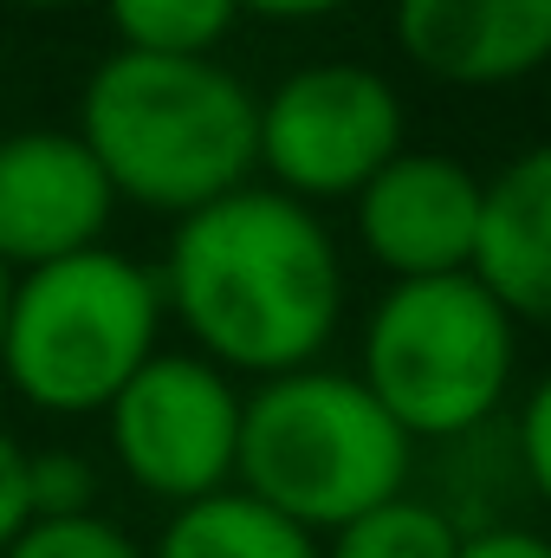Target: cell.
<instances>
[{
    "label": "cell",
    "instance_id": "1",
    "mask_svg": "<svg viewBox=\"0 0 551 558\" xmlns=\"http://www.w3.org/2000/svg\"><path fill=\"white\" fill-rule=\"evenodd\" d=\"M162 305L228 377L311 371L344 325V254L318 208L247 182L175 221Z\"/></svg>",
    "mask_w": 551,
    "mask_h": 558
},
{
    "label": "cell",
    "instance_id": "2",
    "mask_svg": "<svg viewBox=\"0 0 551 558\" xmlns=\"http://www.w3.org/2000/svg\"><path fill=\"white\" fill-rule=\"evenodd\" d=\"M78 143L118 202L182 221L260 175V98L221 59L111 52L85 78Z\"/></svg>",
    "mask_w": 551,
    "mask_h": 558
},
{
    "label": "cell",
    "instance_id": "3",
    "mask_svg": "<svg viewBox=\"0 0 551 558\" xmlns=\"http://www.w3.org/2000/svg\"><path fill=\"white\" fill-rule=\"evenodd\" d=\"M415 441L357 384V371H285L247 390L234 487L267 500L311 539H331L357 513L409 494Z\"/></svg>",
    "mask_w": 551,
    "mask_h": 558
},
{
    "label": "cell",
    "instance_id": "4",
    "mask_svg": "<svg viewBox=\"0 0 551 558\" xmlns=\"http://www.w3.org/2000/svg\"><path fill=\"white\" fill-rule=\"evenodd\" d=\"M162 279L137 254L85 247L13 274L0 377L39 416H105L111 397L162 351Z\"/></svg>",
    "mask_w": 551,
    "mask_h": 558
},
{
    "label": "cell",
    "instance_id": "5",
    "mask_svg": "<svg viewBox=\"0 0 551 558\" xmlns=\"http://www.w3.org/2000/svg\"><path fill=\"white\" fill-rule=\"evenodd\" d=\"M357 384L415 448L500 422L519 384V325L474 274L390 279L364 318Z\"/></svg>",
    "mask_w": 551,
    "mask_h": 558
},
{
    "label": "cell",
    "instance_id": "6",
    "mask_svg": "<svg viewBox=\"0 0 551 558\" xmlns=\"http://www.w3.org/2000/svg\"><path fill=\"white\" fill-rule=\"evenodd\" d=\"M403 156V92L357 59H318L285 72L260 98V169L267 189L318 208L357 202L364 182Z\"/></svg>",
    "mask_w": 551,
    "mask_h": 558
},
{
    "label": "cell",
    "instance_id": "7",
    "mask_svg": "<svg viewBox=\"0 0 551 558\" xmlns=\"http://www.w3.org/2000/svg\"><path fill=\"white\" fill-rule=\"evenodd\" d=\"M241 403L247 390L208 364L201 351H156L137 377L111 397L105 435L118 468L169 513L234 487L241 454Z\"/></svg>",
    "mask_w": 551,
    "mask_h": 558
},
{
    "label": "cell",
    "instance_id": "8",
    "mask_svg": "<svg viewBox=\"0 0 551 558\" xmlns=\"http://www.w3.org/2000/svg\"><path fill=\"white\" fill-rule=\"evenodd\" d=\"M480 175L448 149L390 156L357 195V241L390 279L474 274L480 241Z\"/></svg>",
    "mask_w": 551,
    "mask_h": 558
},
{
    "label": "cell",
    "instance_id": "9",
    "mask_svg": "<svg viewBox=\"0 0 551 558\" xmlns=\"http://www.w3.org/2000/svg\"><path fill=\"white\" fill-rule=\"evenodd\" d=\"M118 195L78 131H7L0 137V267L33 274L105 247Z\"/></svg>",
    "mask_w": 551,
    "mask_h": 558
},
{
    "label": "cell",
    "instance_id": "10",
    "mask_svg": "<svg viewBox=\"0 0 551 558\" xmlns=\"http://www.w3.org/2000/svg\"><path fill=\"white\" fill-rule=\"evenodd\" d=\"M396 46L421 78L506 92L551 65V0H396Z\"/></svg>",
    "mask_w": 551,
    "mask_h": 558
},
{
    "label": "cell",
    "instance_id": "11",
    "mask_svg": "<svg viewBox=\"0 0 551 558\" xmlns=\"http://www.w3.org/2000/svg\"><path fill=\"white\" fill-rule=\"evenodd\" d=\"M474 279L513 312V325H551V137L487 175Z\"/></svg>",
    "mask_w": 551,
    "mask_h": 558
},
{
    "label": "cell",
    "instance_id": "12",
    "mask_svg": "<svg viewBox=\"0 0 551 558\" xmlns=\"http://www.w3.org/2000/svg\"><path fill=\"white\" fill-rule=\"evenodd\" d=\"M434 487L421 494L461 539L467 533H487V526H513L519 520V500H526V474H519V454H513V428L506 422H487V428H467L454 441H434Z\"/></svg>",
    "mask_w": 551,
    "mask_h": 558
},
{
    "label": "cell",
    "instance_id": "13",
    "mask_svg": "<svg viewBox=\"0 0 551 558\" xmlns=\"http://www.w3.org/2000/svg\"><path fill=\"white\" fill-rule=\"evenodd\" d=\"M149 558H325V546L247 487H221L208 500L175 507Z\"/></svg>",
    "mask_w": 551,
    "mask_h": 558
},
{
    "label": "cell",
    "instance_id": "14",
    "mask_svg": "<svg viewBox=\"0 0 551 558\" xmlns=\"http://www.w3.org/2000/svg\"><path fill=\"white\" fill-rule=\"evenodd\" d=\"M118 52L149 59H215V46L241 26L234 0H105Z\"/></svg>",
    "mask_w": 551,
    "mask_h": 558
},
{
    "label": "cell",
    "instance_id": "15",
    "mask_svg": "<svg viewBox=\"0 0 551 558\" xmlns=\"http://www.w3.org/2000/svg\"><path fill=\"white\" fill-rule=\"evenodd\" d=\"M318 546H325V558H454L461 553V533L409 487V494L357 513L351 526H338Z\"/></svg>",
    "mask_w": 551,
    "mask_h": 558
},
{
    "label": "cell",
    "instance_id": "16",
    "mask_svg": "<svg viewBox=\"0 0 551 558\" xmlns=\"http://www.w3.org/2000/svg\"><path fill=\"white\" fill-rule=\"evenodd\" d=\"M26 507H33V520L98 513V468L78 448H33L26 454Z\"/></svg>",
    "mask_w": 551,
    "mask_h": 558
},
{
    "label": "cell",
    "instance_id": "17",
    "mask_svg": "<svg viewBox=\"0 0 551 558\" xmlns=\"http://www.w3.org/2000/svg\"><path fill=\"white\" fill-rule=\"evenodd\" d=\"M0 558H149V553L118 520L78 513V520H33Z\"/></svg>",
    "mask_w": 551,
    "mask_h": 558
},
{
    "label": "cell",
    "instance_id": "18",
    "mask_svg": "<svg viewBox=\"0 0 551 558\" xmlns=\"http://www.w3.org/2000/svg\"><path fill=\"white\" fill-rule=\"evenodd\" d=\"M513 428V454H519V474H526V500L551 507V371L519 397V416Z\"/></svg>",
    "mask_w": 551,
    "mask_h": 558
},
{
    "label": "cell",
    "instance_id": "19",
    "mask_svg": "<svg viewBox=\"0 0 551 558\" xmlns=\"http://www.w3.org/2000/svg\"><path fill=\"white\" fill-rule=\"evenodd\" d=\"M33 526V507H26V448L0 428V553Z\"/></svg>",
    "mask_w": 551,
    "mask_h": 558
},
{
    "label": "cell",
    "instance_id": "20",
    "mask_svg": "<svg viewBox=\"0 0 551 558\" xmlns=\"http://www.w3.org/2000/svg\"><path fill=\"white\" fill-rule=\"evenodd\" d=\"M454 558H551V539L532 526H487V533H467Z\"/></svg>",
    "mask_w": 551,
    "mask_h": 558
},
{
    "label": "cell",
    "instance_id": "21",
    "mask_svg": "<svg viewBox=\"0 0 551 558\" xmlns=\"http://www.w3.org/2000/svg\"><path fill=\"white\" fill-rule=\"evenodd\" d=\"M241 13H260V20H279V26H305V20H331L344 13L351 0H234Z\"/></svg>",
    "mask_w": 551,
    "mask_h": 558
},
{
    "label": "cell",
    "instance_id": "22",
    "mask_svg": "<svg viewBox=\"0 0 551 558\" xmlns=\"http://www.w3.org/2000/svg\"><path fill=\"white\" fill-rule=\"evenodd\" d=\"M7 292H13V274L0 267V331H7Z\"/></svg>",
    "mask_w": 551,
    "mask_h": 558
},
{
    "label": "cell",
    "instance_id": "23",
    "mask_svg": "<svg viewBox=\"0 0 551 558\" xmlns=\"http://www.w3.org/2000/svg\"><path fill=\"white\" fill-rule=\"evenodd\" d=\"M13 7H39V13H52V7H78V0H13Z\"/></svg>",
    "mask_w": 551,
    "mask_h": 558
}]
</instances>
